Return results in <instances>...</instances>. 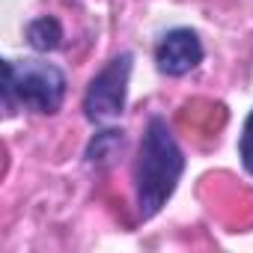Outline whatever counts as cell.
Returning <instances> with one entry per match:
<instances>
[{
  "mask_svg": "<svg viewBox=\"0 0 253 253\" xmlns=\"http://www.w3.org/2000/svg\"><path fill=\"white\" fill-rule=\"evenodd\" d=\"M152 60L164 78H185V75L197 72L206 60L203 36L194 27H173L155 42Z\"/></svg>",
  "mask_w": 253,
  "mask_h": 253,
  "instance_id": "277c9868",
  "label": "cell"
},
{
  "mask_svg": "<svg viewBox=\"0 0 253 253\" xmlns=\"http://www.w3.org/2000/svg\"><path fill=\"white\" fill-rule=\"evenodd\" d=\"M185 170H188V158L170 128L167 116L152 113L143 125L137 158H134V173H131L137 220L146 223L155 214H161V209L173 200Z\"/></svg>",
  "mask_w": 253,
  "mask_h": 253,
  "instance_id": "6da1fadb",
  "label": "cell"
},
{
  "mask_svg": "<svg viewBox=\"0 0 253 253\" xmlns=\"http://www.w3.org/2000/svg\"><path fill=\"white\" fill-rule=\"evenodd\" d=\"M235 152H238V164L247 176H253V107L250 113L244 116V125L238 131V143H235Z\"/></svg>",
  "mask_w": 253,
  "mask_h": 253,
  "instance_id": "52a82bcc",
  "label": "cell"
},
{
  "mask_svg": "<svg viewBox=\"0 0 253 253\" xmlns=\"http://www.w3.org/2000/svg\"><path fill=\"white\" fill-rule=\"evenodd\" d=\"M128 146V134L125 128H116V125H98V131L86 140V149H84V164L95 173L101 170H110L119 155Z\"/></svg>",
  "mask_w": 253,
  "mask_h": 253,
  "instance_id": "5b68a950",
  "label": "cell"
},
{
  "mask_svg": "<svg viewBox=\"0 0 253 253\" xmlns=\"http://www.w3.org/2000/svg\"><path fill=\"white\" fill-rule=\"evenodd\" d=\"M24 39H27V45L36 54H54V51L63 48L66 30H63V24H60L57 15H36L24 27Z\"/></svg>",
  "mask_w": 253,
  "mask_h": 253,
  "instance_id": "8992f818",
  "label": "cell"
},
{
  "mask_svg": "<svg viewBox=\"0 0 253 253\" xmlns=\"http://www.w3.org/2000/svg\"><path fill=\"white\" fill-rule=\"evenodd\" d=\"M131 72H134V54L119 51L89 78L84 98H81V110L89 125H110L125 113Z\"/></svg>",
  "mask_w": 253,
  "mask_h": 253,
  "instance_id": "3957f363",
  "label": "cell"
},
{
  "mask_svg": "<svg viewBox=\"0 0 253 253\" xmlns=\"http://www.w3.org/2000/svg\"><path fill=\"white\" fill-rule=\"evenodd\" d=\"M3 113L15 116L18 110L36 116H57L63 110L69 78L57 63L30 57V60H3Z\"/></svg>",
  "mask_w": 253,
  "mask_h": 253,
  "instance_id": "7a4b0ae2",
  "label": "cell"
}]
</instances>
